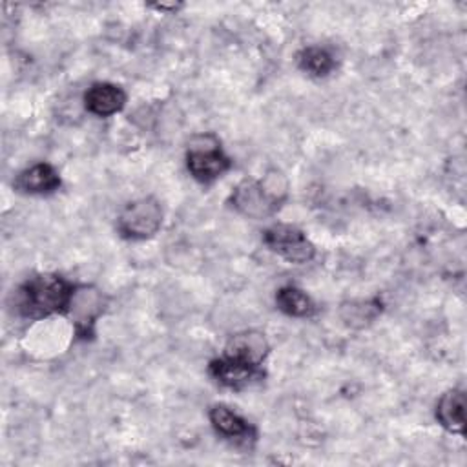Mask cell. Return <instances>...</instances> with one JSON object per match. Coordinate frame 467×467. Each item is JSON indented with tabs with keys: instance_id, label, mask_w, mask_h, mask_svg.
<instances>
[{
	"instance_id": "obj_1",
	"label": "cell",
	"mask_w": 467,
	"mask_h": 467,
	"mask_svg": "<svg viewBox=\"0 0 467 467\" xmlns=\"http://www.w3.org/2000/svg\"><path fill=\"white\" fill-rule=\"evenodd\" d=\"M73 297V286L64 277L42 274L22 285L18 306L27 317H42L66 310Z\"/></svg>"
},
{
	"instance_id": "obj_2",
	"label": "cell",
	"mask_w": 467,
	"mask_h": 467,
	"mask_svg": "<svg viewBox=\"0 0 467 467\" xmlns=\"http://www.w3.org/2000/svg\"><path fill=\"white\" fill-rule=\"evenodd\" d=\"M286 195V179L279 171H268L265 179H244L232 193L234 206L254 219L272 215Z\"/></svg>"
},
{
	"instance_id": "obj_3",
	"label": "cell",
	"mask_w": 467,
	"mask_h": 467,
	"mask_svg": "<svg viewBox=\"0 0 467 467\" xmlns=\"http://www.w3.org/2000/svg\"><path fill=\"white\" fill-rule=\"evenodd\" d=\"M186 164L190 173L201 181L210 182L221 177L230 168V159L221 151L219 142L212 135H202L192 140Z\"/></svg>"
},
{
	"instance_id": "obj_4",
	"label": "cell",
	"mask_w": 467,
	"mask_h": 467,
	"mask_svg": "<svg viewBox=\"0 0 467 467\" xmlns=\"http://www.w3.org/2000/svg\"><path fill=\"white\" fill-rule=\"evenodd\" d=\"M161 204L151 197H142L124 206L119 215V232L130 239H146L161 228Z\"/></svg>"
},
{
	"instance_id": "obj_5",
	"label": "cell",
	"mask_w": 467,
	"mask_h": 467,
	"mask_svg": "<svg viewBox=\"0 0 467 467\" xmlns=\"http://www.w3.org/2000/svg\"><path fill=\"white\" fill-rule=\"evenodd\" d=\"M266 246L290 263H306L314 257L316 248L306 235L290 224H274L263 235Z\"/></svg>"
},
{
	"instance_id": "obj_6",
	"label": "cell",
	"mask_w": 467,
	"mask_h": 467,
	"mask_svg": "<svg viewBox=\"0 0 467 467\" xmlns=\"http://www.w3.org/2000/svg\"><path fill=\"white\" fill-rule=\"evenodd\" d=\"M210 372L212 376L224 387H232V389H239L248 385L252 379L259 378V367L224 356L221 359L212 361L210 365Z\"/></svg>"
},
{
	"instance_id": "obj_7",
	"label": "cell",
	"mask_w": 467,
	"mask_h": 467,
	"mask_svg": "<svg viewBox=\"0 0 467 467\" xmlns=\"http://www.w3.org/2000/svg\"><path fill=\"white\" fill-rule=\"evenodd\" d=\"M84 102L89 113L97 117H109L124 108L126 93L115 84L100 82V84H93L88 89Z\"/></svg>"
},
{
	"instance_id": "obj_8",
	"label": "cell",
	"mask_w": 467,
	"mask_h": 467,
	"mask_svg": "<svg viewBox=\"0 0 467 467\" xmlns=\"http://www.w3.org/2000/svg\"><path fill=\"white\" fill-rule=\"evenodd\" d=\"M268 352V343L259 332H243L234 336L228 345L224 356L252 363V365H261Z\"/></svg>"
},
{
	"instance_id": "obj_9",
	"label": "cell",
	"mask_w": 467,
	"mask_h": 467,
	"mask_svg": "<svg viewBox=\"0 0 467 467\" xmlns=\"http://www.w3.org/2000/svg\"><path fill=\"white\" fill-rule=\"evenodd\" d=\"M15 186L26 193H49L60 186V177L53 166L40 162L24 170L16 177Z\"/></svg>"
},
{
	"instance_id": "obj_10",
	"label": "cell",
	"mask_w": 467,
	"mask_h": 467,
	"mask_svg": "<svg viewBox=\"0 0 467 467\" xmlns=\"http://www.w3.org/2000/svg\"><path fill=\"white\" fill-rule=\"evenodd\" d=\"M210 421L215 427L217 432L230 440H252L254 438V427L235 414L232 409L224 405H215L210 409Z\"/></svg>"
},
{
	"instance_id": "obj_11",
	"label": "cell",
	"mask_w": 467,
	"mask_h": 467,
	"mask_svg": "<svg viewBox=\"0 0 467 467\" xmlns=\"http://www.w3.org/2000/svg\"><path fill=\"white\" fill-rule=\"evenodd\" d=\"M436 416L447 431L462 434L465 431V394H463V390L445 392L438 401Z\"/></svg>"
},
{
	"instance_id": "obj_12",
	"label": "cell",
	"mask_w": 467,
	"mask_h": 467,
	"mask_svg": "<svg viewBox=\"0 0 467 467\" xmlns=\"http://www.w3.org/2000/svg\"><path fill=\"white\" fill-rule=\"evenodd\" d=\"M275 301H277L279 310H283L285 314L294 316V317H306V316H312L316 310L312 299L303 290H299L296 286H283L277 292Z\"/></svg>"
},
{
	"instance_id": "obj_13",
	"label": "cell",
	"mask_w": 467,
	"mask_h": 467,
	"mask_svg": "<svg viewBox=\"0 0 467 467\" xmlns=\"http://www.w3.org/2000/svg\"><path fill=\"white\" fill-rule=\"evenodd\" d=\"M297 62H299V67L314 77H327L336 62L332 58V55L323 49V47H316V46H310V47H305L299 55H297Z\"/></svg>"
},
{
	"instance_id": "obj_14",
	"label": "cell",
	"mask_w": 467,
	"mask_h": 467,
	"mask_svg": "<svg viewBox=\"0 0 467 467\" xmlns=\"http://www.w3.org/2000/svg\"><path fill=\"white\" fill-rule=\"evenodd\" d=\"M343 310H348V314H343L345 321H348L350 325H356V321H359V325H363L374 319L381 308L378 301H361V303H350L348 306H343Z\"/></svg>"
}]
</instances>
